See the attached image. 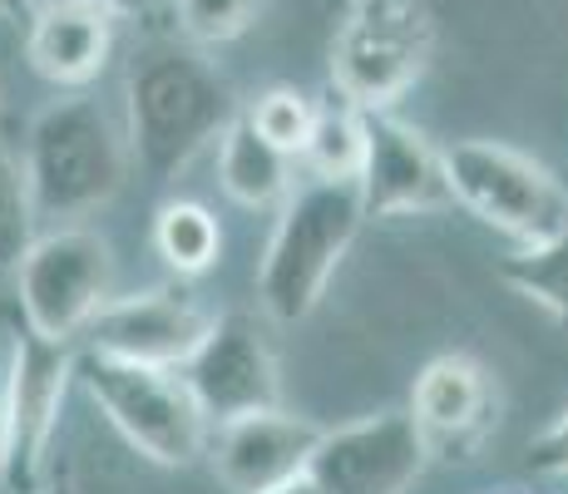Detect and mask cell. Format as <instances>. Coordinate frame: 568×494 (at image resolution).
<instances>
[{
	"mask_svg": "<svg viewBox=\"0 0 568 494\" xmlns=\"http://www.w3.org/2000/svg\"><path fill=\"white\" fill-rule=\"evenodd\" d=\"M366 223L356 179H312L282 198L277 228L257 262V296L262 312L282 326H297L316 312L326 282L352 252Z\"/></svg>",
	"mask_w": 568,
	"mask_h": 494,
	"instance_id": "cell-2",
	"label": "cell"
},
{
	"mask_svg": "<svg viewBox=\"0 0 568 494\" xmlns=\"http://www.w3.org/2000/svg\"><path fill=\"white\" fill-rule=\"evenodd\" d=\"M362 144H366L362 109H356L352 99L332 94L326 104H316L297 159L312 169V179H356V169H362Z\"/></svg>",
	"mask_w": 568,
	"mask_h": 494,
	"instance_id": "cell-18",
	"label": "cell"
},
{
	"mask_svg": "<svg viewBox=\"0 0 568 494\" xmlns=\"http://www.w3.org/2000/svg\"><path fill=\"white\" fill-rule=\"evenodd\" d=\"M217 179L233 203L253 208V213L282 208V198L292 193V153L277 149L267 134H257L247 109H237L217 134Z\"/></svg>",
	"mask_w": 568,
	"mask_h": 494,
	"instance_id": "cell-16",
	"label": "cell"
},
{
	"mask_svg": "<svg viewBox=\"0 0 568 494\" xmlns=\"http://www.w3.org/2000/svg\"><path fill=\"white\" fill-rule=\"evenodd\" d=\"M154 248L179 278H199V272H207L217 262V252H223V228H217V218L207 213L203 203L173 198L154 218Z\"/></svg>",
	"mask_w": 568,
	"mask_h": 494,
	"instance_id": "cell-17",
	"label": "cell"
},
{
	"mask_svg": "<svg viewBox=\"0 0 568 494\" xmlns=\"http://www.w3.org/2000/svg\"><path fill=\"white\" fill-rule=\"evenodd\" d=\"M36 494H74V485H50V490H45V485H40Z\"/></svg>",
	"mask_w": 568,
	"mask_h": 494,
	"instance_id": "cell-28",
	"label": "cell"
},
{
	"mask_svg": "<svg viewBox=\"0 0 568 494\" xmlns=\"http://www.w3.org/2000/svg\"><path fill=\"white\" fill-rule=\"evenodd\" d=\"M179 376L193 391L207 425L282 405L277 361H272V346L262 342L257 322L247 312L213 316V326L193 346V356L179 366Z\"/></svg>",
	"mask_w": 568,
	"mask_h": 494,
	"instance_id": "cell-8",
	"label": "cell"
},
{
	"mask_svg": "<svg viewBox=\"0 0 568 494\" xmlns=\"http://www.w3.org/2000/svg\"><path fill=\"white\" fill-rule=\"evenodd\" d=\"M316 441H322V425L272 405V411H253V415H237V421H223L217 435L207 441V455H213V475L223 490L262 494V490L282 485V480L302 475Z\"/></svg>",
	"mask_w": 568,
	"mask_h": 494,
	"instance_id": "cell-13",
	"label": "cell"
},
{
	"mask_svg": "<svg viewBox=\"0 0 568 494\" xmlns=\"http://www.w3.org/2000/svg\"><path fill=\"white\" fill-rule=\"evenodd\" d=\"M6 381H10V336L0 332V470H6V450H10V411H6Z\"/></svg>",
	"mask_w": 568,
	"mask_h": 494,
	"instance_id": "cell-24",
	"label": "cell"
},
{
	"mask_svg": "<svg viewBox=\"0 0 568 494\" xmlns=\"http://www.w3.org/2000/svg\"><path fill=\"white\" fill-rule=\"evenodd\" d=\"M124 124L90 94L54 99L36 114L26 139V179L40 218H84L104 208L129 179Z\"/></svg>",
	"mask_w": 568,
	"mask_h": 494,
	"instance_id": "cell-3",
	"label": "cell"
},
{
	"mask_svg": "<svg viewBox=\"0 0 568 494\" xmlns=\"http://www.w3.org/2000/svg\"><path fill=\"white\" fill-rule=\"evenodd\" d=\"M362 169H356V189H362L366 218H400V213H435L450 203L445 189V163L440 149L396 119L390 109H362Z\"/></svg>",
	"mask_w": 568,
	"mask_h": 494,
	"instance_id": "cell-11",
	"label": "cell"
},
{
	"mask_svg": "<svg viewBox=\"0 0 568 494\" xmlns=\"http://www.w3.org/2000/svg\"><path fill=\"white\" fill-rule=\"evenodd\" d=\"M262 494H322V485L302 470V475H292V480H282V485H272V490H262Z\"/></svg>",
	"mask_w": 568,
	"mask_h": 494,
	"instance_id": "cell-25",
	"label": "cell"
},
{
	"mask_svg": "<svg viewBox=\"0 0 568 494\" xmlns=\"http://www.w3.org/2000/svg\"><path fill=\"white\" fill-rule=\"evenodd\" d=\"M420 425L410 411H381L342 431H322L312 445L307 475L322 485V494H406L425 470Z\"/></svg>",
	"mask_w": 568,
	"mask_h": 494,
	"instance_id": "cell-9",
	"label": "cell"
},
{
	"mask_svg": "<svg viewBox=\"0 0 568 494\" xmlns=\"http://www.w3.org/2000/svg\"><path fill=\"white\" fill-rule=\"evenodd\" d=\"M40 6H45V0H0V16H10V20H30Z\"/></svg>",
	"mask_w": 568,
	"mask_h": 494,
	"instance_id": "cell-26",
	"label": "cell"
},
{
	"mask_svg": "<svg viewBox=\"0 0 568 494\" xmlns=\"http://www.w3.org/2000/svg\"><path fill=\"white\" fill-rule=\"evenodd\" d=\"M489 411V381L469 356H435L415 376L410 415L420 425L425 445L430 441H469Z\"/></svg>",
	"mask_w": 568,
	"mask_h": 494,
	"instance_id": "cell-15",
	"label": "cell"
},
{
	"mask_svg": "<svg viewBox=\"0 0 568 494\" xmlns=\"http://www.w3.org/2000/svg\"><path fill=\"white\" fill-rule=\"evenodd\" d=\"M74 376L109 415V425L154 465L183 470L207 450V421L179 366H144L90 346L74 356Z\"/></svg>",
	"mask_w": 568,
	"mask_h": 494,
	"instance_id": "cell-4",
	"label": "cell"
},
{
	"mask_svg": "<svg viewBox=\"0 0 568 494\" xmlns=\"http://www.w3.org/2000/svg\"><path fill=\"white\" fill-rule=\"evenodd\" d=\"M94 6L114 10V16H119V20H124V16H139V10H149V0H94Z\"/></svg>",
	"mask_w": 568,
	"mask_h": 494,
	"instance_id": "cell-27",
	"label": "cell"
},
{
	"mask_svg": "<svg viewBox=\"0 0 568 494\" xmlns=\"http://www.w3.org/2000/svg\"><path fill=\"white\" fill-rule=\"evenodd\" d=\"M36 198H30V179H26V163L10 159L0 149V272H10L26 248L36 243Z\"/></svg>",
	"mask_w": 568,
	"mask_h": 494,
	"instance_id": "cell-20",
	"label": "cell"
},
{
	"mask_svg": "<svg viewBox=\"0 0 568 494\" xmlns=\"http://www.w3.org/2000/svg\"><path fill=\"white\" fill-rule=\"evenodd\" d=\"M74 381V351L64 342L26 332L10 336V381H6V411H10V450L6 470L16 494H36L45 480V455L60 431V405Z\"/></svg>",
	"mask_w": 568,
	"mask_h": 494,
	"instance_id": "cell-10",
	"label": "cell"
},
{
	"mask_svg": "<svg viewBox=\"0 0 568 494\" xmlns=\"http://www.w3.org/2000/svg\"><path fill=\"white\" fill-rule=\"evenodd\" d=\"M207 326H213V312L189 288H149L109 296L84 326V336L109 356L144 361V366H183Z\"/></svg>",
	"mask_w": 568,
	"mask_h": 494,
	"instance_id": "cell-12",
	"label": "cell"
},
{
	"mask_svg": "<svg viewBox=\"0 0 568 494\" xmlns=\"http://www.w3.org/2000/svg\"><path fill=\"white\" fill-rule=\"evenodd\" d=\"M312 114H316V104L307 94H297V90H267L257 104H247V119L257 124V134H267L272 144L287 149L292 159H297L302 139H307Z\"/></svg>",
	"mask_w": 568,
	"mask_h": 494,
	"instance_id": "cell-22",
	"label": "cell"
},
{
	"mask_svg": "<svg viewBox=\"0 0 568 494\" xmlns=\"http://www.w3.org/2000/svg\"><path fill=\"white\" fill-rule=\"evenodd\" d=\"M119 16L94 0H45L30 16L26 60L40 80L60 84V90H84L104 74L109 50H114Z\"/></svg>",
	"mask_w": 568,
	"mask_h": 494,
	"instance_id": "cell-14",
	"label": "cell"
},
{
	"mask_svg": "<svg viewBox=\"0 0 568 494\" xmlns=\"http://www.w3.org/2000/svg\"><path fill=\"white\" fill-rule=\"evenodd\" d=\"M233 114V90L193 40H154L134 50L124 74V139L129 159L154 183L189 169L193 153L213 144Z\"/></svg>",
	"mask_w": 568,
	"mask_h": 494,
	"instance_id": "cell-1",
	"label": "cell"
},
{
	"mask_svg": "<svg viewBox=\"0 0 568 494\" xmlns=\"http://www.w3.org/2000/svg\"><path fill=\"white\" fill-rule=\"evenodd\" d=\"M10 272H16L26 332L64 346L114 296V252L90 228H54L45 238L36 233V243Z\"/></svg>",
	"mask_w": 568,
	"mask_h": 494,
	"instance_id": "cell-7",
	"label": "cell"
},
{
	"mask_svg": "<svg viewBox=\"0 0 568 494\" xmlns=\"http://www.w3.org/2000/svg\"><path fill=\"white\" fill-rule=\"evenodd\" d=\"M173 6H179V30L193 46L237 40L257 16V0H173Z\"/></svg>",
	"mask_w": 568,
	"mask_h": 494,
	"instance_id": "cell-21",
	"label": "cell"
},
{
	"mask_svg": "<svg viewBox=\"0 0 568 494\" xmlns=\"http://www.w3.org/2000/svg\"><path fill=\"white\" fill-rule=\"evenodd\" d=\"M524 465H529L534 475H568V411L539 435V441H529Z\"/></svg>",
	"mask_w": 568,
	"mask_h": 494,
	"instance_id": "cell-23",
	"label": "cell"
},
{
	"mask_svg": "<svg viewBox=\"0 0 568 494\" xmlns=\"http://www.w3.org/2000/svg\"><path fill=\"white\" fill-rule=\"evenodd\" d=\"M435 54L425 0H356L332 46V84L356 109H390Z\"/></svg>",
	"mask_w": 568,
	"mask_h": 494,
	"instance_id": "cell-6",
	"label": "cell"
},
{
	"mask_svg": "<svg viewBox=\"0 0 568 494\" xmlns=\"http://www.w3.org/2000/svg\"><path fill=\"white\" fill-rule=\"evenodd\" d=\"M440 163L450 203L469 208L479 223L515 238L519 248L549 243L554 233L568 228L564 179L529 153L489 144V139H460V144L440 149Z\"/></svg>",
	"mask_w": 568,
	"mask_h": 494,
	"instance_id": "cell-5",
	"label": "cell"
},
{
	"mask_svg": "<svg viewBox=\"0 0 568 494\" xmlns=\"http://www.w3.org/2000/svg\"><path fill=\"white\" fill-rule=\"evenodd\" d=\"M499 278H505L519 296L539 302L544 312H554V322L568 332V228L554 233L549 243L509 252V258L499 262Z\"/></svg>",
	"mask_w": 568,
	"mask_h": 494,
	"instance_id": "cell-19",
	"label": "cell"
}]
</instances>
